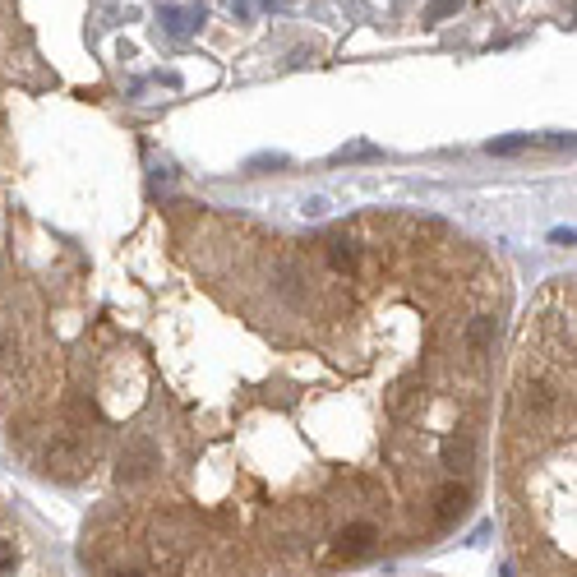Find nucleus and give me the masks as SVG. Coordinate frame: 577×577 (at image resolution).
<instances>
[{
	"label": "nucleus",
	"mask_w": 577,
	"mask_h": 577,
	"mask_svg": "<svg viewBox=\"0 0 577 577\" xmlns=\"http://www.w3.org/2000/svg\"><path fill=\"white\" fill-rule=\"evenodd\" d=\"M508 494L527 577H573V277H554L517 342Z\"/></svg>",
	"instance_id": "1"
},
{
	"label": "nucleus",
	"mask_w": 577,
	"mask_h": 577,
	"mask_svg": "<svg viewBox=\"0 0 577 577\" xmlns=\"http://www.w3.org/2000/svg\"><path fill=\"white\" fill-rule=\"evenodd\" d=\"M0 577H42L33 541L19 536V527L10 517H0Z\"/></svg>",
	"instance_id": "2"
},
{
	"label": "nucleus",
	"mask_w": 577,
	"mask_h": 577,
	"mask_svg": "<svg viewBox=\"0 0 577 577\" xmlns=\"http://www.w3.org/2000/svg\"><path fill=\"white\" fill-rule=\"evenodd\" d=\"M453 10H457V0H434L425 19H430V24H434V19H444V14H453Z\"/></svg>",
	"instance_id": "3"
},
{
	"label": "nucleus",
	"mask_w": 577,
	"mask_h": 577,
	"mask_svg": "<svg viewBox=\"0 0 577 577\" xmlns=\"http://www.w3.org/2000/svg\"><path fill=\"white\" fill-rule=\"evenodd\" d=\"M517 148H527V139H504V144H494V153H517Z\"/></svg>",
	"instance_id": "4"
},
{
	"label": "nucleus",
	"mask_w": 577,
	"mask_h": 577,
	"mask_svg": "<svg viewBox=\"0 0 577 577\" xmlns=\"http://www.w3.org/2000/svg\"><path fill=\"white\" fill-rule=\"evenodd\" d=\"M116 577H139V573H116Z\"/></svg>",
	"instance_id": "5"
}]
</instances>
